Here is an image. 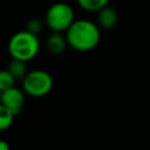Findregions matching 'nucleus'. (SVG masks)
I'll list each match as a JSON object with an SVG mask.
<instances>
[{
    "label": "nucleus",
    "mask_w": 150,
    "mask_h": 150,
    "mask_svg": "<svg viewBox=\"0 0 150 150\" xmlns=\"http://www.w3.org/2000/svg\"><path fill=\"white\" fill-rule=\"evenodd\" d=\"M41 28H42V25H41L40 20H38V19H32L27 23V30H29L34 34L39 33L41 30Z\"/></svg>",
    "instance_id": "12"
},
{
    "label": "nucleus",
    "mask_w": 150,
    "mask_h": 150,
    "mask_svg": "<svg viewBox=\"0 0 150 150\" xmlns=\"http://www.w3.org/2000/svg\"><path fill=\"white\" fill-rule=\"evenodd\" d=\"M118 21L117 12L109 6L103 7L97 12V25L103 29H111Z\"/></svg>",
    "instance_id": "6"
},
{
    "label": "nucleus",
    "mask_w": 150,
    "mask_h": 150,
    "mask_svg": "<svg viewBox=\"0 0 150 150\" xmlns=\"http://www.w3.org/2000/svg\"><path fill=\"white\" fill-rule=\"evenodd\" d=\"M74 21V9L66 2H56L52 5L46 13L47 26L53 32H66Z\"/></svg>",
    "instance_id": "3"
},
{
    "label": "nucleus",
    "mask_w": 150,
    "mask_h": 150,
    "mask_svg": "<svg viewBox=\"0 0 150 150\" xmlns=\"http://www.w3.org/2000/svg\"><path fill=\"white\" fill-rule=\"evenodd\" d=\"M46 46H47V49L50 54L60 55L64 52L66 47L68 46V41H67V38L62 35V33L53 32V34L48 38Z\"/></svg>",
    "instance_id": "7"
},
{
    "label": "nucleus",
    "mask_w": 150,
    "mask_h": 150,
    "mask_svg": "<svg viewBox=\"0 0 150 150\" xmlns=\"http://www.w3.org/2000/svg\"><path fill=\"white\" fill-rule=\"evenodd\" d=\"M109 0H77L79 6L87 12H98L108 6Z\"/></svg>",
    "instance_id": "9"
},
{
    "label": "nucleus",
    "mask_w": 150,
    "mask_h": 150,
    "mask_svg": "<svg viewBox=\"0 0 150 150\" xmlns=\"http://www.w3.org/2000/svg\"><path fill=\"white\" fill-rule=\"evenodd\" d=\"M40 50V42L36 34L29 30L15 33L8 42V52L12 59H18L25 62L33 60Z\"/></svg>",
    "instance_id": "2"
},
{
    "label": "nucleus",
    "mask_w": 150,
    "mask_h": 150,
    "mask_svg": "<svg viewBox=\"0 0 150 150\" xmlns=\"http://www.w3.org/2000/svg\"><path fill=\"white\" fill-rule=\"evenodd\" d=\"M0 101H1V90H0Z\"/></svg>",
    "instance_id": "14"
},
{
    "label": "nucleus",
    "mask_w": 150,
    "mask_h": 150,
    "mask_svg": "<svg viewBox=\"0 0 150 150\" xmlns=\"http://www.w3.org/2000/svg\"><path fill=\"white\" fill-rule=\"evenodd\" d=\"M8 149H9V144L6 141L0 139V150H8Z\"/></svg>",
    "instance_id": "13"
},
{
    "label": "nucleus",
    "mask_w": 150,
    "mask_h": 150,
    "mask_svg": "<svg viewBox=\"0 0 150 150\" xmlns=\"http://www.w3.org/2000/svg\"><path fill=\"white\" fill-rule=\"evenodd\" d=\"M23 91L32 97H42L49 94L53 88V79L49 73L36 69L28 71L22 80Z\"/></svg>",
    "instance_id": "4"
},
{
    "label": "nucleus",
    "mask_w": 150,
    "mask_h": 150,
    "mask_svg": "<svg viewBox=\"0 0 150 150\" xmlns=\"http://www.w3.org/2000/svg\"><path fill=\"white\" fill-rule=\"evenodd\" d=\"M15 77L11 74V71L6 68L4 70H0V90L4 91L8 88H12L15 86Z\"/></svg>",
    "instance_id": "11"
},
{
    "label": "nucleus",
    "mask_w": 150,
    "mask_h": 150,
    "mask_svg": "<svg viewBox=\"0 0 150 150\" xmlns=\"http://www.w3.org/2000/svg\"><path fill=\"white\" fill-rule=\"evenodd\" d=\"M7 69L15 77V80H23V77L28 73L27 67H26V62L18 60V59H12V61L7 66Z\"/></svg>",
    "instance_id": "8"
},
{
    "label": "nucleus",
    "mask_w": 150,
    "mask_h": 150,
    "mask_svg": "<svg viewBox=\"0 0 150 150\" xmlns=\"http://www.w3.org/2000/svg\"><path fill=\"white\" fill-rule=\"evenodd\" d=\"M5 107H7L11 111L14 112V115H19L23 108L25 104V94L22 90L16 88L15 86L12 88H8L4 91H1V101Z\"/></svg>",
    "instance_id": "5"
},
{
    "label": "nucleus",
    "mask_w": 150,
    "mask_h": 150,
    "mask_svg": "<svg viewBox=\"0 0 150 150\" xmlns=\"http://www.w3.org/2000/svg\"><path fill=\"white\" fill-rule=\"evenodd\" d=\"M68 46L77 52L93 50L101 40L100 26L86 19L75 20L66 30Z\"/></svg>",
    "instance_id": "1"
},
{
    "label": "nucleus",
    "mask_w": 150,
    "mask_h": 150,
    "mask_svg": "<svg viewBox=\"0 0 150 150\" xmlns=\"http://www.w3.org/2000/svg\"><path fill=\"white\" fill-rule=\"evenodd\" d=\"M14 117H15L14 112L11 111L2 103H0V131L8 129L12 125Z\"/></svg>",
    "instance_id": "10"
}]
</instances>
